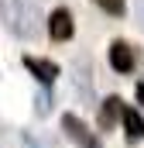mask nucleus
<instances>
[{
  "label": "nucleus",
  "instance_id": "obj_8",
  "mask_svg": "<svg viewBox=\"0 0 144 148\" xmlns=\"http://www.w3.org/2000/svg\"><path fill=\"white\" fill-rule=\"evenodd\" d=\"M96 3H100L107 14H113V17H120V14H124V0H96Z\"/></svg>",
  "mask_w": 144,
  "mask_h": 148
},
{
  "label": "nucleus",
  "instance_id": "obj_9",
  "mask_svg": "<svg viewBox=\"0 0 144 148\" xmlns=\"http://www.w3.org/2000/svg\"><path fill=\"white\" fill-rule=\"evenodd\" d=\"M137 100H141V103H144V86H137Z\"/></svg>",
  "mask_w": 144,
  "mask_h": 148
},
{
  "label": "nucleus",
  "instance_id": "obj_3",
  "mask_svg": "<svg viewBox=\"0 0 144 148\" xmlns=\"http://www.w3.org/2000/svg\"><path fill=\"white\" fill-rule=\"evenodd\" d=\"M72 31H75V24H72V14L65 7H58V10H52V17H48V35L55 38V41H69Z\"/></svg>",
  "mask_w": 144,
  "mask_h": 148
},
{
  "label": "nucleus",
  "instance_id": "obj_4",
  "mask_svg": "<svg viewBox=\"0 0 144 148\" xmlns=\"http://www.w3.org/2000/svg\"><path fill=\"white\" fill-rule=\"evenodd\" d=\"M24 69L35 76V79H41V83H55V79H58V66H55V62H48V59L24 55Z\"/></svg>",
  "mask_w": 144,
  "mask_h": 148
},
{
  "label": "nucleus",
  "instance_id": "obj_5",
  "mask_svg": "<svg viewBox=\"0 0 144 148\" xmlns=\"http://www.w3.org/2000/svg\"><path fill=\"white\" fill-rule=\"evenodd\" d=\"M110 66H113L117 73H130V69H134V48H130L127 41H113V45H110Z\"/></svg>",
  "mask_w": 144,
  "mask_h": 148
},
{
  "label": "nucleus",
  "instance_id": "obj_2",
  "mask_svg": "<svg viewBox=\"0 0 144 148\" xmlns=\"http://www.w3.org/2000/svg\"><path fill=\"white\" fill-rule=\"evenodd\" d=\"M62 127H65V134H69L79 148H100V138H96L75 114H65V117H62Z\"/></svg>",
  "mask_w": 144,
  "mask_h": 148
},
{
  "label": "nucleus",
  "instance_id": "obj_1",
  "mask_svg": "<svg viewBox=\"0 0 144 148\" xmlns=\"http://www.w3.org/2000/svg\"><path fill=\"white\" fill-rule=\"evenodd\" d=\"M3 17L14 35H31L38 21V3L35 0H3Z\"/></svg>",
  "mask_w": 144,
  "mask_h": 148
},
{
  "label": "nucleus",
  "instance_id": "obj_7",
  "mask_svg": "<svg viewBox=\"0 0 144 148\" xmlns=\"http://www.w3.org/2000/svg\"><path fill=\"white\" fill-rule=\"evenodd\" d=\"M117 114H120V100H117V97H110L107 103H103V114H100V124H103V127H110V124L117 121Z\"/></svg>",
  "mask_w": 144,
  "mask_h": 148
},
{
  "label": "nucleus",
  "instance_id": "obj_6",
  "mask_svg": "<svg viewBox=\"0 0 144 148\" xmlns=\"http://www.w3.org/2000/svg\"><path fill=\"white\" fill-rule=\"evenodd\" d=\"M124 127H127V141H141L144 138V121H141V114L137 110H124Z\"/></svg>",
  "mask_w": 144,
  "mask_h": 148
}]
</instances>
